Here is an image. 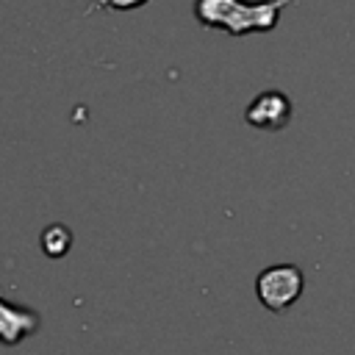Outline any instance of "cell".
<instances>
[{
    "label": "cell",
    "mask_w": 355,
    "mask_h": 355,
    "mask_svg": "<svg viewBox=\"0 0 355 355\" xmlns=\"http://www.w3.org/2000/svg\"><path fill=\"white\" fill-rule=\"evenodd\" d=\"M244 119L252 128H266V130H280L291 119V103L283 92H261L244 111Z\"/></svg>",
    "instance_id": "3"
},
{
    "label": "cell",
    "mask_w": 355,
    "mask_h": 355,
    "mask_svg": "<svg viewBox=\"0 0 355 355\" xmlns=\"http://www.w3.org/2000/svg\"><path fill=\"white\" fill-rule=\"evenodd\" d=\"M147 0H94L92 8H114V11H128V8H136Z\"/></svg>",
    "instance_id": "6"
},
{
    "label": "cell",
    "mask_w": 355,
    "mask_h": 355,
    "mask_svg": "<svg viewBox=\"0 0 355 355\" xmlns=\"http://www.w3.org/2000/svg\"><path fill=\"white\" fill-rule=\"evenodd\" d=\"M39 327V313L31 311V308H22V305H14L3 297L0 291V341L14 347L19 344L25 336L36 333Z\"/></svg>",
    "instance_id": "4"
},
{
    "label": "cell",
    "mask_w": 355,
    "mask_h": 355,
    "mask_svg": "<svg viewBox=\"0 0 355 355\" xmlns=\"http://www.w3.org/2000/svg\"><path fill=\"white\" fill-rule=\"evenodd\" d=\"M288 0H197L194 17L205 28H225L233 36H244L250 31H269L275 28L280 8Z\"/></svg>",
    "instance_id": "1"
},
{
    "label": "cell",
    "mask_w": 355,
    "mask_h": 355,
    "mask_svg": "<svg viewBox=\"0 0 355 355\" xmlns=\"http://www.w3.org/2000/svg\"><path fill=\"white\" fill-rule=\"evenodd\" d=\"M302 269L294 266V263H275V266H266L258 280H255V294L261 300L263 308L280 313L286 308H291L300 294H302Z\"/></svg>",
    "instance_id": "2"
},
{
    "label": "cell",
    "mask_w": 355,
    "mask_h": 355,
    "mask_svg": "<svg viewBox=\"0 0 355 355\" xmlns=\"http://www.w3.org/2000/svg\"><path fill=\"white\" fill-rule=\"evenodd\" d=\"M69 244H72L69 227H64V225H50V227H44V233H42V250H44V255H50V258H64L67 250H69Z\"/></svg>",
    "instance_id": "5"
}]
</instances>
